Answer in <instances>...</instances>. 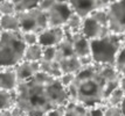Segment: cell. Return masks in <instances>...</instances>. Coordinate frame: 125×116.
<instances>
[{
  "label": "cell",
  "mask_w": 125,
  "mask_h": 116,
  "mask_svg": "<svg viewBox=\"0 0 125 116\" xmlns=\"http://www.w3.org/2000/svg\"><path fill=\"white\" fill-rule=\"evenodd\" d=\"M16 107L28 116H44L49 110L65 106L70 99L57 78L49 77L42 72L22 81L16 87Z\"/></svg>",
  "instance_id": "1"
},
{
  "label": "cell",
  "mask_w": 125,
  "mask_h": 116,
  "mask_svg": "<svg viewBox=\"0 0 125 116\" xmlns=\"http://www.w3.org/2000/svg\"><path fill=\"white\" fill-rule=\"evenodd\" d=\"M120 76L114 66L91 64L82 67L67 88L69 99L88 108L105 106L110 93L118 87Z\"/></svg>",
  "instance_id": "2"
},
{
  "label": "cell",
  "mask_w": 125,
  "mask_h": 116,
  "mask_svg": "<svg viewBox=\"0 0 125 116\" xmlns=\"http://www.w3.org/2000/svg\"><path fill=\"white\" fill-rule=\"evenodd\" d=\"M26 44L20 31H1L0 34V69L15 67L23 61Z\"/></svg>",
  "instance_id": "3"
},
{
  "label": "cell",
  "mask_w": 125,
  "mask_h": 116,
  "mask_svg": "<svg viewBox=\"0 0 125 116\" xmlns=\"http://www.w3.org/2000/svg\"><path fill=\"white\" fill-rule=\"evenodd\" d=\"M123 35L109 33L102 39L90 41V56L94 64L114 66L117 55L122 49Z\"/></svg>",
  "instance_id": "4"
},
{
  "label": "cell",
  "mask_w": 125,
  "mask_h": 116,
  "mask_svg": "<svg viewBox=\"0 0 125 116\" xmlns=\"http://www.w3.org/2000/svg\"><path fill=\"white\" fill-rule=\"evenodd\" d=\"M16 16L20 23V33L32 31V33L40 34L48 28L47 15L44 12L39 9L38 7L23 13H16Z\"/></svg>",
  "instance_id": "5"
},
{
  "label": "cell",
  "mask_w": 125,
  "mask_h": 116,
  "mask_svg": "<svg viewBox=\"0 0 125 116\" xmlns=\"http://www.w3.org/2000/svg\"><path fill=\"white\" fill-rule=\"evenodd\" d=\"M106 12L109 15V31L123 35L125 33V0L109 1Z\"/></svg>",
  "instance_id": "6"
},
{
  "label": "cell",
  "mask_w": 125,
  "mask_h": 116,
  "mask_svg": "<svg viewBox=\"0 0 125 116\" xmlns=\"http://www.w3.org/2000/svg\"><path fill=\"white\" fill-rule=\"evenodd\" d=\"M71 13L69 1H54L49 11L46 12L48 27H64Z\"/></svg>",
  "instance_id": "7"
},
{
  "label": "cell",
  "mask_w": 125,
  "mask_h": 116,
  "mask_svg": "<svg viewBox=\"0 0 125 116\" xmlns=\"http://www.w3.org/2000/svg\"><path fill=\"white\" fill-rule=\"evenodd\" d=\"M109 33V28L96 21L94 17L88 16L83 20L81 34L89 41L102 39L104 36H106Z\"/></svg>",
  "instance_id": "8"
},
{
  "label": "cell",
  "mask_w": 125,
  "mask_h": 116,
  "mask_svg": "<svg viewBox=\"0 0 125 116\" xmlns=\"http://www.w3.org/2000/svg\"><path fill=\"white\" fill-rule=\"evenodd\" d=\"M69 5H70L73 13L77 14L81 19L84 20L93 12L97 11V9H102V8H106L109 5V1H94V0L76 1V0H73V1H69Z\"/></svg>",
  "instance_id": "9"
},
{
  "label": "cell",
  "mask_w": 125,
  "mask_h": 116,
  "mask_svg": "<svg viewBox=\"0 0 125 116\" xmlns=\"http://www.w3.org/2000/svg\"><path fill=\"white\" fill-rule=\"evenodd\" d=\"M64 39L63 27H48L39 34V44L41 46H56Z\"/></svg>",
  "instance_id": "10"
},
{
  "label": "cell",
  "mask_w": 125,
  "mask_h": 116,
  "mask_svg": "<svg viewBox=\"0 0 125 116\" xmlns=\"http://www.w3.org/2000/svg\"><path fill=\"white\" fill-rule=\"evenodd\" d=\"M104 106L88 108L76 102L69 101L65 105L64 116H103Z\"/></svg>",
  "instance_id": "11"
},
{
  "label": "cell",
  "mask_w": 125,
  "mask_h": 116,
  "mask_svg": "<svg viewBox=\"0 0 125 116\" xmlns=\"http://www.w3.org/2000/svg\"><path fill=\"white\" fill-rule=\"evenodd\" d=\"M14 71H15L18 81L20 84L22 81H26L28 79H31L36 73L40 72V62L35 63V62L22 61L20 64H18L14 67Z\"/></svg>",
  "instance_id": "12"
},
{
  "label": "cell",
  "mask_w": 125,
  "mask_h": 116,
  "mask_svg": "<svg viewBox=\"0 0 125 116\" xmlns=\"http://www.w3.org/2000/svg\"><path fill=\"white\" fill-rule=\"evenodd\" d=\"M19 85L14 67L0 69V89L7 92H14Z\"/></svg>",
  "instance_id": "13"
},
{
  "label": "cell",
  "mask_w": 125,
  "mask_h": 116,
  "mask_svg": "<svg viewBox=\"0 0 125 116\" xmlns=\"http://www.w3.org/2000/svg\"><path fill=\"white\" fill-rule=\"evenodd\" d=\"M73 51L77 58L91 57L90 56V41L81 33L73 34Z\"/></svg>",
  "instance_id": "14"
},
{
  "label": "cell",
  "mask_w": 125,
  "mask_h": 116,
  "mask_svg": "<svg viewBox=\"0 0 125 116\" xmlns=\"http://www.w3.org/2000/svg\"><path fill=\"white\" fill-rule=\"evenodd\" d=\"M59 66H60L62 74L63 73H70V74H76L77 72L82 69V65L80 63V59L76 56H71V57H67L61 61L57 62Z\"/></svg>",
  "instance_id": "15"
},
{
  "label": "cell",
  "mask_w": 125,
  "mask_h": 116,
  "mask_svg": "<svg viewBox=\"0 0 125 116\" xmlns=\"http://www.w3.org/2000/svg\"><path fill=\"white\" fill-rule=\"evenodd\" d=\"M0 31H20V23L16 14L0 17Z\"/></svg>",
  "instance_id": "16"
},
{
  "label": "cell",
  "mask_w": 125,
  "mask_h": 116,
  "mask_svg": "<svg viewBox=\"0 0 125 116\" xmlns=\"http://www.w3.org/2000/svg\"><path fill=\"white\" fill-rule=\"evenodd\" d=\"M40 72H42V73L47 74L49 77L57 78V79L62 76V71H61L59 63L56 61H52V62L41 61L40 62Z\"/></svg>",
  "instance_id": "17"
},
{
  "label": "cell",
  "mask_w": 125,
  "mask_h": 116,
  "mask_svg": "<svg viewBox=\"0 0 125 116\" xmlns=\"http://www.w3.org/2000/svg\"><path fill=\"white\" fill-rule=\"evenodd\" d=\"M16 106V93L0 89V110H11Z\"/></svg>",
  "instance_id": "18"
},
{
  "label": "cell",
  "mask_w": 125,
  "mask_h": 116,
  "mask_svg": "<svg viewBox=\"0 0 125 116\" xmlns=\"http://www.w3.org/2000/svg\"><path fill=\"white\" fill-rule=\"evenodd\" d=\"M41 59H42V46L41 45L35 44L26 46L25 55H23V61L39 63V62H41Z\"/></svg>",
  "instance_id": "19"
},
{
  "label": "cell",
  "mask_w": 125,
  "mask_h": 116,
  "mask_svg": "<svg viewBox=\"0 0 125 116\" xmlns=\"http://www.w3.org/2000/svg\"><path fill=\"white\" fill-rule=\"evenodd\" d=\"M82 23H83V19L78 16L75 13H71V15L69 16L67 23L64 24L63 29L69 31L70 34H78L81 33L82 29Z\"/></svg>",
  "instance_id": "20"
},
{
  "label": "cell",
  "mask_w": 125,
  "mask_h": 116,
  "mask_svg": "<svg viewBox=\"0 0 125 116\" xmlns=\"http://www.w3.org/2000/svg\"><path fill=\"white\" fill-rule=\"evenodd\" d=\"M14 7L15 13H23V12L31 11L33 8H36L39 5L38 0H14Z\"/></svg>",
  "instance_id": "21"
},
{
  "label": "cell",
  "mask_w": 125,
  "mask_h": 116,
  "mask_svg": "<svg viewBox=\"0 0 125 116\" xmlns=\"http://www.w3.org/2000/svg\"><path fill=\"white\" fill-rule=\"evenodd\" d=\"M124 96H125V94L117 87L108 96V99L105 101V106H120L122 101L124 99Z\"/></svg>",
  "instance_id": "22"
},
{
  "label": "cell",
  "mask_w": 125,
  "mask_h": 116,
  "mask_svg": "<svg viewBox=\"0 0 125 116\" xmlns=\"http://www.w3.org/2000/svg\"><path fill=\"white\" fill-rule=\"evenodd\" d=\"M114 67L116 69V71L119 73L120 77H125V48H123V46L117 55Z\"/></svg>",
  "instance_id": "23"
},
{
  "label": "cell",
  "mask_w": 125,
  "mask_h": 116,
  "mask_svg": "<svg viewBox=\"0 0 125 116\" xmlns=\"http://www.w3.org/2000/svg\"><path fill=\"white\" fill-rule=\"evenodd\" d=\"M0 14H1V16L16 14L14 2L11 0H0Z\"/></svg>",
  "instance_id": "24"
},
{
  "label": "cell",
  "mask_w": 125,
  "mask_h": 116,
  "mask_svg": "<svg viewBox=\"0 0 125 116\" xmlns=\"http://www.w3.org/2000/svg\"><path fill=\"white\" fill-rule=\"evenodd\" d=\"M21 37L23 39V43L26 44V46L39 44V34L36 33H32V31L21 33Z\"/></svg>",
  "instance_id": "25"
},
{
  "label": "cell",
  "mask_w": 125,
  "mask_h": 116,
  "mask_svg": "<svg viewBox=\"0 0 125 116\" xmlns=\"http://www.w3.org/2000/svg\"><path fill=\"white\" fill-rule=\"evenodd\" d=\"M56 58V48L55 46H42V59L41 61L52 62Z\"/></svg>",
  "instance_id": "26"
},
{
  "label": "cell",
  "mask_w": 125,
  "mask_h": 116,
  "mask_svg": "<svg viewBox=\"0 0 125 116\" xmlns=\"http://www.w3.org/2000/svg\"><path fill=\"white\" fill-rule=\"evenodd\" d=\"M103 116H123L119 106H104Z\"/></svg>",
  "instance_id": "27"
},
{
  "label": "cell",
  "mask_w": 125,
  "mask_h": 116,
  "mask_svg": "<svg viewBox=\"0 0 125 116\" xmlns=\"http://www.w3.org/2000/svg\"><path fill=\"white\" fill-rule=\"evenodd\" d=\"M74 79H75V74H70V73H63V74L59 78V81H60L61 85H62L64 88H68L71 84H73Z\"/></svg>",
  "instance_id": "28"
},
{
  "label": "cell",
  "mask_w": 125,
  "mask_h": 116,
  "mask_svg": "<svg viewBox=\"0 0 125 116\" xmlns=\"http://www.w3.org/2000/svg\"><path fill=\"white\" fill-rule=\"evenodd\" d=\"M64 111L65 106H60V107H56L54 109L49 110L44 116H64Z\"/></svg>",
  "instance_id": "29"
},
{
  "label": "cell",
  "mask_w": 125,
  "mask_h": 116,
  "mask_svg": "<svg viewBox=\"0 0 125 116\" xmlns=\"http://www.w3.org/2000/svg\"><path fill=\"white\" fill-rule=\"evenodd\" d=\"M11 114H12V116H28L21 108H19V107H16V106L11 109Z\"/></svg>",
  "instance_id": "30"
},
{
  "label": "cell",
  "mask_w": 125,
  "mask_h": 116,
  "mask_svg": "<svg viewBox=\"0 0 125 116\" xmlns=\"http://www.w3.org/2000/svg\"><path fill=\"white\" fill-rule=\"evenodd\" d=\"M118 88L125 94V77H120L119 83H118Z\"/></svg>",
  "instance_id": "31"
},
{
  "label": "cell",
  "mask_w": 125,
  "mask_h": 116,
  "mask_svg": "<svg viewBox=\"0 0 125 116\" xmlns=\"http://www.w3.org/2000/svg\"><path fill=\"white\" fill-rule=\"evenodd\" d=\"M120 110H122V114H123V116H125V96L124 99H123V101H122V103H120Z\"/></svg>",
  "instance_id": "32"
},
{
  "label": "cell",
  "mask_w": 125,
  "mask_h": 116,
  "mask_svg": "<svg viewBox=\"0 0 125 116\" xmlns=\"http://www.w3.org/2000/svg\"><path fill=\"white\" fill-rule=\"evenodd\" d=\"M0 116H12L11 110H0Z\"/></svg>",
  "instance_id": "33"
},
{
  "label": "cell",
  "mask_w": 125,
  "mask_h": 116,
  "mask_svg": "<svg viewBox=\"0 0 125 116\" xmlns=\"http://www.w3.org/2000/svg\"><path fill=\"white\" fill-rule=\"evenodd\" d=\"M122 46L125 48V33L123 34V43H122Z\"/></svg>",
  "instance_id": "34"
},
{
  "label": "cell",
  "mask_w": 125,
  "mask_h": 116,
  "mask_svg": "<svg viewBox=\"0 0 125 116\" xmlns=\"http://www.w3.org/2000/svg\"><path fill=\"white\" fill-rule=\"evenodd\" d=\"M0 17H1V14H0Z\"/></svg>",
  "instance_id": "35"
},
{
  "label": "cell",
  "mask_w": 125,
  "mask_h": 116,
  "mask_svg": "<svg viewBox=\"0 0 125 116\" xmlns=\"http://www.w3.org/2000/svg\"><path fill=\"white\" fill-rule=\"evenodd\" d=\"M0 34H1V31H0Z\"/></svg>",
  "instance_id": "36"
}]
</instances>
